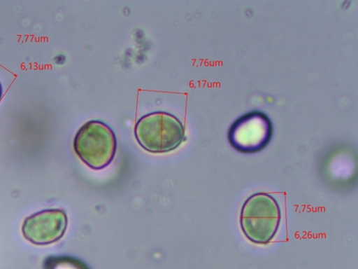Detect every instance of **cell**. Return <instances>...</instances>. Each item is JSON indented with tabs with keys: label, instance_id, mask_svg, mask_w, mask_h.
Masks as SVG:
<instances>
[{
	"label": "cell",
	"instance_id": "5",
	"mask_svg": "<svg viewBox=\"0 0 358 269\" xmlns=\"http://www.w3.org/2000/svg\"><path fill=\"white\" fill-rule=\"evenodd\" d=\"M69 219L65 211L51 208L31 214L22 226L24 238L31 244L47 246L60 241L65 235Z\"/></svg>",
	"mask_w": 358,
	"mask_h": 269
},
{
	"label": "cell",
	"instance_id": "4",
	"mask_svg": "<svg viewBox=\"0 0 358 269\" xmlns=\"http://www.w3.org/2000/svg\"><path fill=\"white\" fill-rule=\"evenodd\" d=\"M273 136L271 118L263 111H252L242 115L229 130V142L236 151L252 155L264 150Z\"/></svg>",
	"mask_w": 358,
	"mask_h": 269
},
{
	"label": "cell",
	"instance_id": "6",
	"mask_svg": "<svg viewBox=\"0 0 358 269\" xmlns=\"http://www.w3.org/2000/svg\"><path fill=\"white\" fill-rule=\"evenodd\" d=\"M49 269H85V265L71 259H55L50 264Z\"/></svg>",
	"mask_w": 358,
	"mask_h": 269
},
{
	"label": "cell",
	"instance_id": "3",
	"mask_svg": "<svg viewBox=\"0 0 358 269\" xmlns=\"http://www.w3.org/2000/svg\"><path fill=\"white\" fill-rule=\"evenodd\" d=\"M281 223V209L273 196L268 193L252 195L243 204L241 226L246 238L255 244L273 242Z\"/></svg>",
	"mask_w": 358,
	"mask_h": 269
},
{
	"label": "cell",
	"instance_id": "2",
	"mask_svg": "<svg viewBox=\"0 0 358 269\" xmlns=\"http://www.w3.org/2000/svg\"><path fill=\"white\" fill-rule=\"evenodd\" d=\"M73 151L85 165L101 171L114 161L117 139L114 130L101 120H90L83 125L73 141Z\"/></svg>",
	"mask_w": 358,
	"mask_h": 269
},
{
	"label": "cell",
	"instance_id": "7",
	"mask_svg": "<svg viewBox=\"0 0 358 269\" xmlns=\"http://www.w3.org/2000/svg\"><path fill=\"white\" fill-rule=\"evenodd\" d=\"M3 95H4V90H3L2 84L0 83V102L2 100Z\"/></svg>",
	"mask_w": 358,
	"mask_h": 269
},
{
	"label": "cell",
	"instance_id": "1",
	"mask_svg": "<svg viewBox=\"0 0 358 269\" xmlns=\"http://www.w3.org/2000/svg\"><path fill=\"white\" fill-rule=\"evenodd\" d=\"M134 137L143 150L156 155L175 151L187 139L182 121L161 111L141 117L134 126Z\"/></svg>",
	"mask_w": 358,
	"mask_h": 269
}]
</instances>
